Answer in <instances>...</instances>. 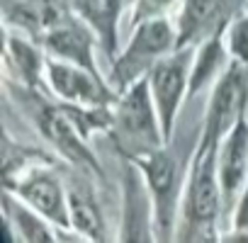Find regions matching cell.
<instances>
[{
	"mask_svg": "<svg viewBox=\"0 0 248 243\" xmlns=\"http://www.w3.org/2000/svg\"><path fill=\"white\" fill-rule=\"evenodd\" d=\"M190 59H192V54L187 49H183L180 54L156 61L154 68L149 71V88H151L158 117H161L163 139H170V132H173L175 112H178V105H180L185 85H187Z\"/></svg>",
	"mask_w": 248,
	"mask_h": 243,
	"instance_id": "obj_3",
	"label": "cell"
},
{
	"mask_svg": "<svg viewBox=\"0 0 248 243\" xmlns=\"http://www.w3.org/2000/svg\"><path fill=\"white\" fill-rule=\"evenodd\" d=\"M175 5V0H139L137 3V20H151V17H163L170 8Z\"/></svg>",
	"mask_w": 248,
	"mask_h": 243,
	"instance_id": "obj_19",
	"label": "cell"
},
{
	"mask_svg": "<svg viewBox=\"0 0 248 243\" xmlns=\"http://www.w3.org/2000/svg\"><path fill=\"white\" fill-rule=\"evenodd\" d=\"M15 190L20 199H25L32 209H37L42 216L51 219L54 224H61L63 228L71 226V214H68V197H63L61 182L51 173H32L22 180L15 182Z\"/></svg>",
	"mask_w": 248,
	"mask_h": 243,
	"instance_id": "obj_7",
	"label": "cell"
},
{
	"mask_svg": "<svg viewBox=\"0 0 248 243\" xmlns=\"http://www.w3.org/2000/svg\"><path fill=\"white\" fill-rule=\"evenodd\" d=\"M3 202H5V214H8L10 224L17 226L22 241L39 243V241H54V238H56V236L49 231V226L39 219V212H37V209H32V207L27 209V207H22L20 202H13L10 192H5Z\"/></svg>",
	"mask_w": 248,
	"mask_h": 243,
	"instance_id": "obj_15",
	"label": "cell"
},
{
	"mask_svg": "<svg viewBox=\"0 0 248 243\" xmlns=\"http://www.w3.org/2000/svg\"><path fill=\"white\" fill-rule=\"evenodd\" d=\"M173 30L163 17H151L139 22L137 34L129 44V49L124 51V56L114 66V80L119 85H129L137 80L139 73L146 68L151 71L158 56H163L173 46Z\"/></svg>",
	"mask_w": 248,
	"mask_h": 243,
	"instance_id": "obj_2",
	"label": "cell"
},
{
	"mask_svg": "<svg viewBox=\"0 0 248 243\" xmlns=\"http://www.w3.org/2000/svg\"><path fill=\"white\" fill-rule=\"evenodd\" d=\"M151 88L149 80H139L134 88L122 97L114 117V127L124 149H132L134 156L149 153L161 149V134L156 124V112L151 105Z\"/></svg>",
	"mask_w": 248,
	"mask_h": 243,
	"instance_id": "obj_1",
	"label": "cell"
},
{
	"mask_svg": "<svg viewBox=\"0 0 248 243\" xmlns=\"http://www.w3.org/2000/svg\"><path fill=\"white\" fill-rule=\"evenodd\" d=\"M137 163L141 166L146 182L156 197L158 224L161 228H168L173 221V199H175V161L163 149H156L137 156Z\"/></svg>",
	"mask_w": 248,
	"mask_h": 243,
	"instance_id": "obj_8",
	"label": "cell"
},
{
	"mask_svg": "<svg viewBox=\"0 0 248 243\" xmlns=\"http://www.w3.org/2000/svg\"><path fill=\"white\" fill-rule=\"evenodd\" d=\"M243 97H246V73L241 66H231L212 95L204 141L219 146V141L236 127L243 107Z\"/></svg>",
	"mask_w": 248,
	"mask_h": 243,
	"instance_id": "obj_4",
	"label": "cell"
},
{
	"mask_svg": "<svg viewBox=\"0 0 248 243\" xmlns=\"http://www.w3.org/2000/svg\"><path fill=\"white\" fill-rule=\"evenodd\" d=\"M68 214H71V224L73 228L83 231L90 238H105L102 233V216L100 209L95 207V199L85 192V190H71L68 192Z\"/></svg>",
	"mask_w": 248,
	"mask_h": 243,
	"instance_id": "obj_14",
	"label": "cell"
},
{
	"mask_svg": "<svg viewBox=\"0 0 248 243\" xmlns=\"http://www.w3.org/2000/svg\"><path fill=\"white\" fill-rule=\"evenodd\" d=\"M37 122H39L42 134H44L66 158H71V161L78 163V166H85V168L97 170V163H95L93 153L85 149L83 137L78 134L73 119H71L66 112L54 109V107H42L39 114H37Z\"/></svg>",
	"mask_w": 248,
	"mask_h": 243,
	"instance_id": "obj_9",
	"label": "cell"
},
{
	"mask_svg": "<svg viewBox=\"0 0 248 243\" xmlns=\"http://www.w3.org/2000/svg\"><path fill=\"white\" fill-rule=\"evenodd\" d=\"M73 5L100 34L107 54L112 56L117 49V17L122 10V0H73Z\"/></svg>",
	"mask_w": 248,
	"mask_h": 243,
	"instance_id": "obj_13",
	"label": "cell"
},
{
	"mask_svg": "<svg viewBox=\"0 0 248 243\" xmlns=\"http://www.w3.org/2000/svg\"><path fill=\"white\" fill-rule=\"evenodd\" d=\"M219 63H221V44H219L217 39H212V42L200 51V56H197V61H195V73H192V80H190L192 92L200 90V88L212 78V73H214V68H217Z\"/></svg>",
	"mask_w": 248,
	"mask_h": 243,
	"instance_id": "obj_17",
	"label": "cell"
},
{
	"mask_svg": "<svg viewBox=\"0 0 248 243\" xmlns=\"http://www.w3.org/2000/svg\"><path fill=\"white\" fill-rule=\"evenodd\" d=\"M246 168H248V127L246 122H236V127L224 137V146L219 153V185L226 199H231L243 178H246Z\"/></svg>",
	"mask_w": 248,
	"mask_h": 243,
	"instance_id": "obj_11",
	"label": "cell"
},
{
	"mask_svg": "<svg viewBox=\"0 0 248 243\" xmlns=\"http://www.w3.org/2000/svg\"><path fill=\"white\" fill-rule=\"evenodd\" d=\"M226 13V0H185L180 15V42H195L214 32Z\"/></svg>",
	"mask_w": 248,
	"mask_h": 243,
	"instance_id": "obj_12",
	"label": "cell"
},
{
	"mask_svg": "<svg viewBox=\"0 0 248 243\" xmlns=\"http://www.w3.org/2000/svg\"><path fill=\"white\" fill-rule=\"evenodd\" d=\"M44 46L49 51H54L59 59L63 61H71V63H78L88 71H95V61H93V42H90V34L85 30H80L76 22L71 20H56L46 34H44Z\"/></svg>",
	"mask_w": 248,
	"mask_h": 243,
	"instance_id": "obj_10",
	"label": "cell"
},
{
	"mask_svg": "<svg viewBox=\"0 0 248 243\" xmlns=\"http://www.w3.org/2000/svg\"><path fill=\"white\" fill-rule=\"evenodd\" d=\"M214 153H217V146L209 141H202V151L197 156L192 182H190V195H187V219L192 228L209 226L219 212L221 185L214 178Z\"/></svg>",
	"mask_w": 248,
	"mask_h": 243,
	"instance_id": "obj_5",
	"label": "cell"
},
{
	"mask_svg": "<svg viewBox=\"0 0 248 243\" xmlns=\"http://www.w3.org/2000/svg\"><path fill=\"white\" fill-rule=\"evenodd\" d=\"M8 51H10V59L15 61L20 76L27 80V83H34L39 78V66H42V56L34 46H30L27 42L22 39H15V37H8Z\"/></svg>",
	"mask_w": 248,
	"mask_h": 243,
	"instance_id": "obj_16",
	"label": "cell"
},
{
	"mask_svg": "<svg viewBox=\"0 0 248 243\" xmlns=\"http://www.w3.org/2000/svg\"><path fill=\"white\" fill-rule=\"evenodd\" d=\"M229 44H231V54L238 61H248V20H238L231 27Z\"/></svg>",
	"mask_w": 248,
	"mask_h": 243,
	"instance_id": "obj_18",
	"label": "cell"
},
{
	"mask_svg": "<svg viewBox=\"0 0 248 243\" xmlns=\"http://www.w3.org/2000/svg\"><path fill=\"white\" fill-rule=\"evenodd\" d=\"M49 83L59 97L73 105H93L102 107L109 100L105 85L97 83V76L71 61H49Z\"/></svg>",
	"mask_w": 248,
	"mask_h": 243,
	"instance_id": "obj_6",
	"label": "cell"
}]
</instances>
